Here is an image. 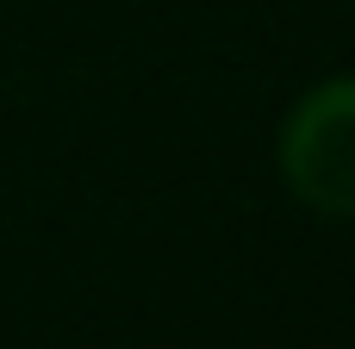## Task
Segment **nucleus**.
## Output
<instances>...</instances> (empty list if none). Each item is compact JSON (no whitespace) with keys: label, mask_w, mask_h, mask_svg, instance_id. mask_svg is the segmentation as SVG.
Instances as JSON below:
<instances>
[{"label":"nucleus","mask_w":355,"mask_h":349,"mask_svg":"<svg viewBox=\"0 0 355 349\" xmlns=\"http://www.w3.org/2000/svg\"><path fill=\"white\" fill-rule=\"evenodd\" d=\"M287 187L331 219H355V75L318 81L281 125Z\"/></svg>","instance_id":"nucleus-1"}]
</instances>
